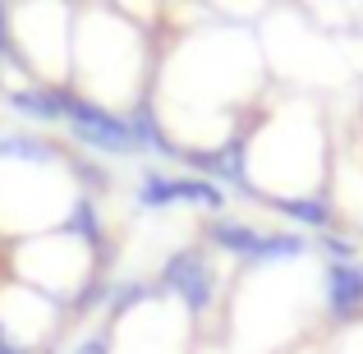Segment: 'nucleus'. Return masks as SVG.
Returning a JSON list of instances; mask_svg holds the SVG:
<instances>
[{
  "instance_id": "obj_11",
  "label": "nucleus",
  "mask_w": 363,
  "mask_h": 354,
  "mask_svg": "<svg viewBox=\"0 0 363 354\" xmlns=\"http://www.w3.org/2000/svg\"><path fill=\"white\" fill-rule=\"evenodd\" d=\"M138 203L152 207V212H161V207H175V198H170V175L147 170V175L138 179Z\"/></svg>"
},
{
  "instance_id": "obj_5",
  "label": "nucleus",
  "mask_w": 363,
  "mask_h": 354,
  "mask_svg": "<svg viewBox=\"0 0 363 354\" xmlns=\"http://www.w3.org/2000/svg\"><path fill=\"white\" fill-rule=\"evenodd\" d=\"M170 198H175V203H194V207L216 212V216L225 212V189L216 184V179H203V175H179V179H170Z\"/></svg>"
},
{
  "instance_id": "obj_1",
  "label": "nucleus",
  "mask_w": 363,
  "mask_h": 354,
  "mask_svg": "<svg viewBox=\"0 0 363 354\" xmlns=\"http://www.w3.org/2000/svg\"><path fill=\"white\" fill-rule=\"evenodd\" d=\"M60 116L74 129V138H79L83 148L101 152V157H133V152H138V143H133V133H129V120L116 116L111 106H101V101L60 88Z\"/></svg>"
},
{
  "instance_id": "obj_8",
  "label": "nucleus",
  "mask_w": 363,
  "mask_h": 354,
  "mask_svg": "<svg viewBox=\"0 0 363 354\" xmlns=\"http://www.w3.org/2000/svg\"><path fill=\"white\" fill-rule=\"evenodd\" d=\"M308 253V239H303L299 231H281V235H262L257 239V253L253 262L267 267V262H290V258H303Z\"/></svg>"
},
{
  "instance_id": "obj_3",
  "label": "nucleus",
  "mask_w": 363,
  "mask_h": 354,
  "mask_svg": "<svg viewBox=\"0 0 363 354\" xmlns=\"http://www.w3.org/2000/svg\"><path fill=\"white\" fill-rule=\"evenodd\" d=\"M327 309L336 322H354L363 313V262L327 267Z\"/></svg>"
},
{
  "instance_id": "obj_12",
  "label": "nucleus",
  "mask_w": 363,
  "mask_h": 354,
  "mask_svg": "<svg viewBox=\"0 0 363 354\" xmlns=\"http://www.w3.org/2000/svg\"><path fill=\"white\" fill-rule=\"evenodd\" d=\"M322 253L331 258V262H359V244L350 235H331L322 231Z\"/></svg>"
},
{
  "instance_id": "obj_9",
  "label": "nucleus",
  "mask_w": 363,
  "mask_h": 354,
  "mask_svg": "<svg viewBox=\"0 0 363 354\" xmlns=\"http://www.w3.org/2000/svg\"><path fill=\"white\" fill-rule=\"evenodd\" d=\"M65 231H69L74 239H83V244H101V216H97L92 194H74L69 216H65Z\"/></svg>"
},
{
  "instance_id": "obj_4",
  "label": "nucleus",
  "mask_w": 363,
  "mask_h": 354,
  "mask_svg": "<svg viewBox=\"0 0 363 354\" xmlns=\"http://www.w3.org/2000/svg\"><path fill=\"white\" fill-rule=\"evenodd\" d=\"M207 239H212L221 253L240 258V262H253L262 231H257V226H248V221H235V216L221 212V216H212V221H207Z\"/></svg>"
},
{
  "instance_id": "obj_6",
  "label": "nucleus",
  "mask_w": 363,
  "mask_h": 354,
  "mask_svg": "<svg viewBox=\"0 0 363 354\" xmlns=\"http://www.w3.org/2000/svg\"><path fill=\"white\" fill-rule=\"evenodd\" d=\"M272 207L276 212L285 216V221H294V226H308V231H331V221H336V216H331V207H327V198H272Z\"/></svg>"
},
{
  "instance_id": "obj_2",
  "label": "nucleus",
  "mask_w": 363,
  "mask_h": 354,
  "mask_svg": "<svg viewBox=\"0 0 363 354\" xmlns=\"http://www.w3.org/2000/svg\"><path fill=\"white\" fill-rule=\"evenodd\" d=\"M161 290H170L189 313H207L216 304V272L203 248H179L161 262Z\"/></svg>"
},
{
  "instance_id": "obj_7",
  "label": "nucleus",
  "mask_w": 363,
  "mask_h": 354,
  "mask_svg": "<svg viewBox=\"0 0 363 354\" xmlns=\"http://www.w3.org/2000/svg\"><path fill=\"white\" fill-rule=\"evenodd\" d=\"M9 106L23 120H37V124L65 120L60 116V88H18V92H9Z\"/></svg>"
},
{
  "instance_id": "obj_14",
  "label": "nucleus",
  "mask_w": 363,
  "mask_h": 354,
  "mask_svg": "<svg viewBox=\"0 0 363 354\" xmlns=\"http://www.w3.org/2000/svg\"><path fill=\"white\" fill-rule=\"evenodd\" d=\"M74 354H111V341L106 336H83L79 345H74Z\"/></svg>"
},
{
  "instance_id": "obj_13",
  "label": "nucleus",
  "mask_w": 363,
  "mask_h": 354,
  "mask_svg": "<svg viewBox=\"0 0 363 354\" xmlns=\"http://www.w3.org/2000/svg\"><path fill=\"white\" fill-rule=\"evenodd\" d=\"M74 175H83L88 189H111V175L97 166V161H88V157H74Z\"/></svg>"
},
{
  "instance_id": "obj_10",
  "label": "nucleus",
  "mask_w": 363,
  "mask_h": 354,
  "mask_svg": "<svg viewBox=\"0 0 363 354\" xmlns=\"http://www.w3.org/2000/svg\"><path fill=\"white\" fill-rule=\"evenodd\" d=\"M0 157H14V161H55L60 152L51 148V138H33V133H0Z\"/></svg>"
}]
</instances>
